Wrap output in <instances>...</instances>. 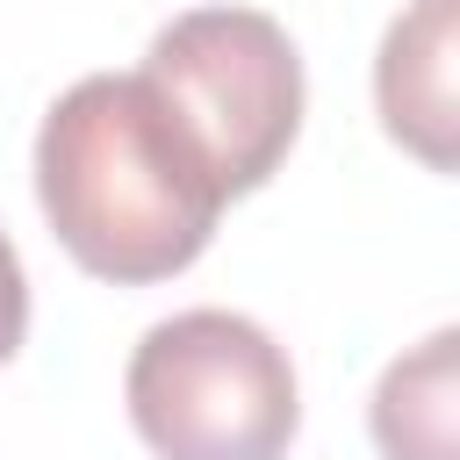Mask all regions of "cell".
<instances>
[{
    "mask_svg": "<svg viewBox=\"0 0 460 460\" xmlns=\"http://www.w3.org/2000/svg\"><path fill=\"white\" fill-rule=\"evenodd\" d=\"M22 331H29V273H22V252L0 230V367L22 352Z\"/></svg>",
    "mask_w": 460,
    "mask_h": 460,
    "instance_id": "cell-6",
    "label": "cell"
},
{
    "mask_svg": "<svg viewBox=\"0 0 460 460\" xmlns=\"http://www.w3.org/2000/svg\"><path fill=\"white\" fill-rule=\"evenodd\" d=\"M453 22H460V0H410L388 36H381V58H374V108H381V129L424 158L431 172H453Z\"/></svg>",
    "mask_w": 460,
    "mask_h": 460,
    "instance_id": "cell-4",
    "label": "cell"
},
{
    "mask_svg": "<svg viewBox=\"0 0 460 460\" xmlns=\"http://www.w3.org/2000/svg\"><path fill=\"white\" fill-rule=\"evenodd\" d=\"M453 345L460 331H431L402 359H388L374 388V446L381 460H460L453 453Z\"/></svg>",
    "mask_w": 460,
    "mask_h": 460,
    "instance_id": "cell-5",
    "label": "cell"
},
{
    "mask_svg": "<svg viewBox=\"0 0 460 460\" xmlns=\"http://www.w3.org/2000/svg\"><path fill=\"white\" fill-rule=\"evenodd\" d=\"M36 201L93 280L144 288L187 273L223 216V187L144 72H86L36 129Z\"/></svg>",
    "mask_w": 460,
    "mask_h": 460,
    "instance_id": "cell-1",
    "label": "cell"
},
{
    "mask_svg": "<svg viewBox=\"0 0 460 460\" xmlns=\"http://www.w3.org/2000/svg\"><path fill=\"white\" fill-rule=\"evenodd\" d=\"M122 402L158 460H280L302 424L288 345L237 309H180L129 352Z\"/></svg>",
    "mask_w": 460,
    "mask_h": 460,
    "instance_id": "cell-2",
    "label": "cell"
},
{
    "mask_svg": "<svg viewBox=\"0 0 460 460\" xmlns=\"http://www.w3.org/2000/svg\"><path fill=\"white\" fill-rule=\"evenodd\" d=\"M144 79L208 158L223 201L266 187L302 137V58L288 29L259 7L172 14L144 50Z\"/></svg>",
    "mask_w": 460,
    "mask_h": 460,
    "instance_id": "cell-3",
    "label": "cell"
}]
</instances>
